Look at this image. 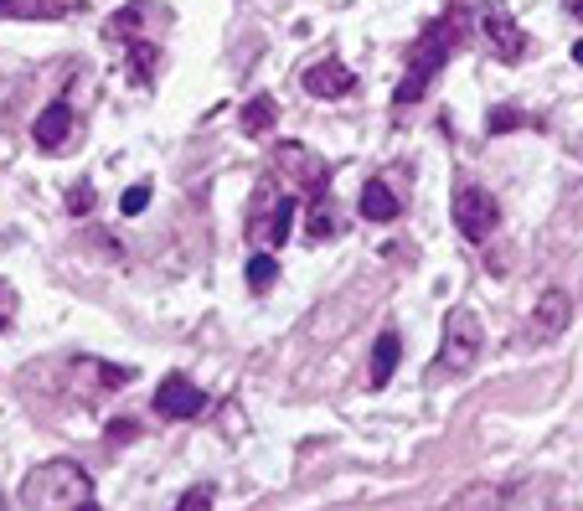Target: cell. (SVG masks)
Here are the masks:
<instances>
[{
	"mask_svg": "<svg viewBox=\"0 0 583 511\" xmlns=\"http://www.w3.org/2000/svg\"><path fill=\"white\" fill-rule=\"evenodd\" d=\"M94 475L83 471L78 460H41L37 471L21 480V507L32 511H73L94 507Z\"/></svg>",
	"mask_w": 583,
	"mask_h": 511,
	"instance_id": "cell-1",
	"label": "cell"
},
{
	"mask_svg": "<svg viewBox=\"0 0 583 511\" xmlns=\"http://www.w3.org/2000/svg\"><path fill=\"white\" fill-rule=\"evenodd\" d=\"M460 47V11H449V16H439L434 26H428L424 37H418V47H413V62L409 73H403V83L392 88V104L398 109H409V104H418L428 94V83L445 73L449 52Z\"/></svg>",
	"mask_w": 583,
	"mask_h": 511,
	"instance_id": "cell-2",
	"label": "cell"
},
{
	"mask_svg": "<svg viewBox=\"0 0 583 511\" xmlns=\"http://www.w3.org/2000/svg\"><path fill=\"white\" fill-rule=\"evenodd\" d=\"M481 346H486V331L470 311H449L445 315V336H439V367L445 373H470L481 362Z\"/></svg>",
	"mask_w": 583,
	"mask_h": 511,
	"instance_id": "cell-3",
	"label": "cell"
},
{
	"mask_svg": "<svg viewBox=\"0 0 583 511\" xmlns=\"http://www.w3.org/2000/svg\"><path fill=\"white\" fill-rule=\"evenodd\" d=\"M496 222H501V207H496V197H490L486 186L454 192V228L465 233V243H486L496 233Z\"/></svg>",
	"mask_w": 583,
	"mask_h": 511,
	"instance_id": "cell-4",
	"label": "cell"
},
{
	"mask_svg": "<svg viewBox=\"0 0 583 511\" xmlns=\"http://www.w3.org/2000/svg\"><path fill=\"white\" fill-rule=\"evenodd\" d=\"M156 413L160 418H175V424H186V418H196V413H207V393L196 388L192 377L171 373L166 382L156 388Z\"/></svg>",
	"mask_w": 583,
	"mask_h": 511,
	"instance_id": "cell-5",
	"label": "cell"
},
{
	"mask_svg": "<svg viewBox=\"0 0 583 511\" xmlns=\"http://www.w3.org/2000/svg\"><path fill=\"white\" fill-rule=\"evenodd\" d=\"M481 32H486L490 52H496L501 62H522L526 37H522V26L511 21V11H506V5H486V11H481Z\"/></svg>",
	"mask_w": 583,
	"mask_h": 511,
	"instance_id": "cell-6",
	"label": "cell"
},
{
	"mask_svg": "<svg viewBox=\"0 0 583 511\" xmlns=\"http://www.w3.org/2000/svg\"><path fill=\"white\" fill-rule=\"evenodd\" d=\"M573 326V300L568 290H543L532 305V341H558Z\"/></svg>",
	"mask_w": 583,
	"mask_h": 511,
	"instance_id": "cell-7",
	"label": "cell"
},
{
	"mask_svg": "<svg viewBox=\"0 0 583 511\" xmlns=\"http://www.w3.org/2000/svg\"><path fill=\"white\" fill-rule=\"evenodd\" d=\"M351 88H356V73H351L347 62H315V68H305V94L311 99H347Z\"/></svg>",
	"mask_w": 583,
	"mask_h": 511,
	"instance_id": "cell-8",
	"label": "cell"
},
{
	"mask_svg": "<svg viewBox=\"0 0 583 511\" xmlns=\"http://www.w3.org/2000/svg\"><path fill=\"white\" fill-rule=\"evenodd\" d=\"M73 124H78V119H73V109L58 99V104H47V109L37 114V124H32V139H37L41 150H62V145L73 139Z\"/></svg>",
	"mask_w": 583,
	"mask_h": 511,
	"instance_id": "cell-9",
	"label": "cell"
},
{
	"mask_svg": "<svg viewBox=\"0 0 583 511\" xmlns=\"http://www.w3.org/2000/svg\"><path fill=\"white\" fill-rule=\"evenodd\" d=\"M274 166H279V171H294V177L311 186V197L326 192V166H320L305 145H279V150H274Z\"/></svg>",
	"mask_w": 583,
	"mask_h": 511,
	"instance_id": "cell-10",
	"label": "cell"
},
{
	"mask_svg": "<svg viewBox=\"0 0 583 511\" xmlns=\"http://www.w3.org/2000/svg\"><path fill=\"white\" fill-rule=\"evenodd\" d=\"M356 207H362V217H367V222H398V217H403V202L392 197L388 181H367Z\"/></svg>",
	"mask_w": 583,
	"mask_h": 511,
	"instance_id": "cell-11",
	"label": "cell"
},
{
	"mask_svg": "<svg viewBox=\"0 0 583 511\" xmlns=\"http://www.w3.org/2000/svg\"><path fill=\"white\" fill-rule=\"evenodd\" d=\"M398 356H403V341H398V331H382V336H377V346H372V367H367V382H372V388H388L392 373H398Z\"/></svg>",
	"mask_w": 583,
	"mask_h": 511,
	"instance_id": "cell-12",
	"label": "cell"
},
{
	"mask_svg": "<svg viewBox=\"0 0 583 511\" xmlns=\"http://www.w3.org/2000/svg\"><path fill=\"white\" fill-rule=\"evenodd\" d=\"M150 11H156V5H145V0H135V5L114 11V16H109V26H104V37H109V41H124V47H130V41H139V21L150 16Z\"/></svg>",
	"mask_w": 583,
	"mask_h": 511,
	"instance_id": "cell-13",
	"label": "cell"
},
{
	"mask_svg": "<svg viewBox=\"0 0 583 511\" xmlns=\"http://www.w3.org/2000/svg\"><path fill=\"white\" fill-rule=\"evenodd\" d=\"M274 114H279V109H274V99H269V94H258V99L243 104V119H238V124H243V135H269Z\"/></svg>",
	"mask_w": 583,
	"mask_h": 511,
	"instance_id": "cell-14",
	"label": "cell"
},
{
	"mask_svg": "<svg viewBox=\"0 0 583 511\" xmlns=\"http://www.w3.org/2000/svg\"><path fill=\"white\" fill-rule=\"evenodd\" d=\"M0 16L5 21H58L62 11L52 0H0Z\"/></svg>",
	"mask_w": 583,
	"mask_h": 511,
	"instance_id": "cell-15",
	"label": "cell"
},
{
	"mask_svg": "<svg viewBox=\"0 0 583 511\" xmlns=\"http://www.w3.org/2000/svg\"><path fill=\"white\" fill-rule=\"evenodd\" d=\"M290 233H294V197H274V207H269V228H264V238H269L274 248H279V243H290Z\"/></svg>",
	"mask_w": 583,
	"mask_h": 511,
	"instance_id": "cell-16",
	"label": "cell"
},
{
	"mask_svg": "<svg viewBox=\"0 0 583 511\" xmlns=\"http://www.w3.org/2000/svg\"><path fill=\"white\" fill-rule=\"evenodd\" d=\"M274 279H279V258L274 254H248V284L258 290V295H269Z\"/></svg>",
	"mask_w": 583,
	"mask_h": 511,
	"instance_id": "cell-17",
	"label": "cell"
},
{
	"mask_svg": "<svg viewBox=\"0 0 583 511\" xmlns=\"http://www.w3.org/2000/svg\"><path fill=\"white\" fill-rule=\"evenodd\" d=\"M336 233V207H331V197L320 192L315 197V212H311V238H331Z\"/></svg>",
	"mask_w": 583,
	"mask_h": 511,
	"instance_id": "cell-18",
	"label": "cell"
},
{
	"mask_svg": "<svg viewBox=\"0 0 583 511\" xmlns=\"http://www.w3.org/2000/svg\"><path fill=\"white\" fill-rule=\"evenodd\" d=\"M130 58H135V73H139V83H150V73H156V41H130Z\"/></svg>",
	"mask_w": 583,
	"mask_h": 511,
	"instance_id": "cell-19",
	"label": "cell"
},
{
	"mask_svg": "<svg viewBox=\"0 0 583 511\" xmlns=\"http://www.w3.org/2000/svg\"><path fill=\"white\" fill-rule=\"evenodd\" d=\"M486 130L490 135H511V130H522V109H490Z\"/></svg>",
	"mask_w": 583,
	"mask_h": 511,
	"instance_id": "cell-20",
	"label": "cell"
},
{
	"mask_svg": "<svg viewBox=\"0 0 583 511\" xmlns=\"http://www.w3.org/2000/svg\"><path fill=\"white\" fill-rule=\"evenodd\" d=\"M145 207H150V186H145V181H139V186H130V192L119 197V212H124V217H139Z\"/></svg>",
	"mask_w": 583,
	"mask_h": 511,
	"instance_id": "cell-21",
	"label": "cell"
},
{
	"mask_svg": "<svg viewBox=\"0 0 583 511\" xmlns=\"http://www.w3.org/2000/svg\"><path fill=\"white\" fill-rule=\"evenodd\" d=\"M212 507V486H192V491L175 501V511H207Z\"/></svg>",
	"mask_w": 583,
	"mask_h": 511,
	"instance_id": "cell-22",
	"label": "cell"
},
{
	"mask_svg": "<svg viewBox=\"0 0 583 511\" xmlns=\"http://www.w3.org/2000/svg\"><path fill=\"white\" fill-rule=\"evenodd\" d=\"M68 212H73V217L94 212V186H73V192H68Z\"/></svg>",
	"mask_w": 583,
	"mask_h": 511,
	"instance_id": "cell-23",
	"label": "cell"
},
{
	"mask_svg": "<svg viewBox=\"0 0 583 511\" xmlns=\"http://www.w3.org/2000/svg\"><path fill=\"white\" fill-rule=\"evenodd\" d=\"M135 434H139V424H130V418H114V424H109V445H130Z\"/></svg>",
	"mask_w": 583,
	"mask_h": 511,
	"instance_id": "cell-24",
	"label": "cell"
},
{
	"mask_svg": "<svg viewBox=\"0 0 583 511\" xmlns=\"http://www.w3.org/2000/svg\"><path fill=\"white\" fill-rule=\"evenodd\" d=\"M5 320H11V295L0 290V331H5Z\"/></svg>",
	"mask_w": 583,
	"mask_h": 511,
	"instance_id": "cell-25",
	"label": "cell"
},
{
	"mask_svg": "<svg viewBox=\"0 0 583 511\" xmlns=\"http://www.w3.org/2000/svg\"><path fill=\"white\" fill-rule=\"evenodd\" d=\"M573 58H579V62H583V41H579V47H573Z\"/></svg>",
	"mask_w": 583,
	"mask_h": 511,
	"instance_id": "cell-26",
	"label": "cell"
}]
</instances>
